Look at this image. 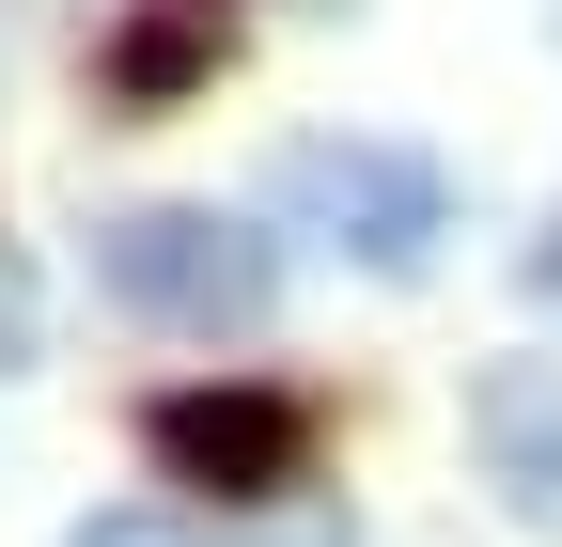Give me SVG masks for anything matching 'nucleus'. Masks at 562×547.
I'll use <instances>...</instances> for the list:
<instances>
[{
	"instance_id": "obj_1",
	"label": "nucleus",
	"mask_w": 562,
	"mask_h": 547,
	"mask_svg": "<svg viewBox=\"0 0 562 547\" xmlns=\"http://www.w3.org/2000/svg\"><path fill=\"white\" fill-rule=\"evenodd\" d=\"M94 282L140 313V328H266L281 298V250L250 220H220V203H125V220H94Z\"/></svg>"
},
{
	"instance_id": "obj_2",
	"label": "nucleus",
	"mask_w": 562,
	"mask_h": 547,
	"mask_svg": "<svg viewBox=\"0 0 562 547\" xmlns=\"http://www.w3.org/2000/svg\"><path fill=\"white\" fill-rule=\"evenodd\" d=\"M266 203H281L297 235H328L344 266H375V282L438 266V235H453V188H438V157H406V142H281Z\"/></svg>"
},
{
	"instance_id": "obj_3",
	"label": "nucleus",
	"mask_w": 562,
	"mask_h": 547,
	"mask_svg": "<svg viewBox=\"0 0 562 547\" xmlns=\"http://www.w3.org/2000/svg\"><path fill=\"white\" fill-rule=\"evenodd\" d=\"M140 454H157L172 485H203V501H266V485H297L313 406H297V391H250V376H220V391H157V406H140Z\"/></svg>"
},
{
	"instance_id": "obj_4",
	"label": "nucleus",
	"mask_w": 562,
	"mask_h": 547,
	"mask_svg": "<svg viewBox=\"0 0 562 547\" xmlns=\"http://www.w3.org/2000/svg\"><path fill=\"white\" fill-rule=\"evenodd\" d=\"M469 454L531 532H562V360H484L469 376Z\"/></svg>"
},
{
	"instance_id": "obj_5",
	"label": "nucleus",
	"mask_w": 562,
	"mask_h": 547,
	"mask_svg": "<svg viewBox=\"0 0 562 547\" xmlns=\"http://www.w3.org/2000/svg\"><path fill=\"white\" fill-rule=\"evenodd\" d=\"M63 547H313V532H220V516H188V501H110L79 516Z\"/></svg>"
},
{
	"instance_id": "obj_6",
	"label": "nucleus",
	"mask_w": 562,
	"mask_h": 547,
	"mask_svg": "<svg viewBox=\"0 0 562 547\" xmlns=\"http://www.w3.org/2000/svg\"><path fill=\"white\" fill-rule=\"evenodd\" d=\"M203 63H220V16H125V47H110V79H125V94H188Z\"/></svg>"
},
{
	"instance_id": "obj_7",
	"label": "nucleus",
	"mask_w": 562,
	"mask_h": 547,
	"mask_svg": "<svg viewBox=\"0 0 562 547\" xmlns=\"http://www.w3.org/2000/svg\"><path fill=\"white\" fill-rule=\"evenodd\" d=\"M16 360H32V266L0 250V376H16Z\"/></svg>"
},
{
	"instance_id": "obj_8",
	"label": "nucleus",
	"mask_w": 562,
	"mask_h": 547,
	"mask_svg": "<svg viewBox=\"0 0 562 547\" xmlns=\"http://www.w3.org/2000/svg\"><path fill=\"white\" fill-rule=\"evenodd\" d=\"M531 298H547V313H562V220H547V235H531Z\"/></svg>"
}]
</instances>
